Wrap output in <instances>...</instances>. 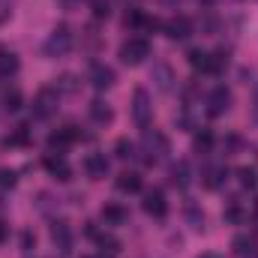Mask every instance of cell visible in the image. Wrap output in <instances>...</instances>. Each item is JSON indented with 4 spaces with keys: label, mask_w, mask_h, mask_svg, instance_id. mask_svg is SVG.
<instances>
[{
    "label": "cell",
    "mask_w": 258,
    "mask_h": 258,
    "mask_svg": "<svg viewBox=\"0 0 258 258\" xmlns=\"http://www.w3.org/2000/svg\"><path fill=\"white\" fill-rule=\"evenodd\" d=\"M90 84L96 90H108L114 84V69L105 66V63H93V69H90Z\"/></svg>",
    "instance_id": "11"
},
{
    "label": "cell",
    "mask_w": 258,
    "mask_h": 258,
    "mask_svg": "<svg viewBox=\"0 0 258 258\" xmlns=\"http://www.w3.org/2000/svg\"><path fill=\"white\" fill-rule=\"evenodd\" d=\"M225 66H228V54H225V51H216V54H207V69H204V72H213V75H216V72H222Z\"/></svg>",
    "instance_id": "25"
},
{
    "label": "cell",
    "mask_w": 258,
    "mask_h": 258,
    "mask_svg": "<svg viewBox=\"0 0 258 258\" xmlns=\"http://www.w3.org/2000/svg\"><path fill=\"white\" fill-rule=\"evenodd\" d=\"M231 249H234L237 258H252L258 252V240L252 234H237V237L231 240Z\"/></svg>",
    "instance_id": "12"
},
{
    "label": "cell",
    "mask_w": 258,
    "mask_h": 258,
    "mask_svg": "<svg viewBox=\"0 0 258 258\" xmlns=\"http://www.w3.org/2000/svg\"><path fill=\"white\" fill-rule=\"evenodd\" d=\"M192 147L198 150V153H207V150L213 147V132H210V129H201V132H195Z\"/></svg>",
    "instance_id": "24"
},
{
    "label": "cell",
    "mask_w": 258,
    "mask_h": 258,
    "mask_svg": "<svg viewBox=\"0 0 258 258\" xmlns=\"http://www.w3.org/2000/svg\"><path fill=\"white\" fill-rule=\"evenodd\" d=\"M57 90L54 87H42L36 96H33V117L36 120H48L54 111H57Z\"/></svg>",
    "instance_id": "4"
},
{
    "label": "cell",
    "mask_w": 258,
    "mask_h": 258,
    "mask_svg": "<svg viewBox=\"0 0 258 258\" xmlns=\"http://www.w3.org/2000/svg\"><path fill=\"white\" fill-rule=\"evenodd\" d=\"M87 114H90V120H93V123H99V126H105V123H111V120H114V111H111L102 99H93V102L87 105Z\"/></svg>",
    "instance_id": "15"
},
{
    "label": "cell",
    "mask_w": 258,
    "mask_h": 258,
    "mask_svg": "<svg viewBox=\"0 0 258 258\" xmlns=\"http://www.w3.org/2000/svg\"><path fill=\"white\" fill-rule=\"evenodd\" d=\"M144 57H150V42L144 36H132L120 45V60L126 66H138L144 63Z\"/></svg>",
    "instance_id": "3"
},
{
    "label": "cell",
    "mask_w": 258,
    "mask_h": 258,
    "mask_svg": "<svg viewBox=\"0 0 258 258\" xmlns=\"http://www.w3.org/2000/svg\"><path fill=\"white\" fill-rule=\"evenodd\" d=\"M42 165H45V168H48V174H51V177H57V180H69V177H72V168L66 165L63 153H48V156L42 159Z\"/></svg>",
    "instance_id": "10"
},
{
    "label": "cell",
    "mask_w": 258,
    "mask_h": 258,
    "mask_svg": "<svg viewBox=\"0 0 258 258\" xmlns=\"http://www.w3.org/2000/svg\"><path fill=\"white\" fill-rule=\"evenodd\" d=\"M150 111H153L150 96H147V90H144V87H138V90L132 93V117H135V123L147 129V126H150Z\"/></svg>",
    "instance_id": "5"
},
{
    "label": "cell",
    "mask_w": 258,
    "mask_h": 258,
    "mask_svg": "<svg viewBox=\"0 0 258 258\" xmlns=\"http://www.w3.org/2000/svg\"><path fill=\"white\" fill-rule=\"evenodd\" d=\"M141 153H144V162H147V165L159 162V159L168 153V138H165L159 129H144V138H141Z\"/></svg>",
    "instance_id": "1"
},
{
    "label": "cell",
    "mask_w": 258,
    "mask_h": 258,
    "mask_svg": "<svg viewBox=\"0 0 258 258\" xmlns=\"http://www.w3.org/2000/svg\"><path fill=\"white\" fill-rule=\"evenodd\" d=\"M3 144H6V147H24V144H30V129L18 126L9 138H6V141H3Z\"/></svg>",
    "instance_id": "23"
},
{
    "label": "cell",
    "mask_w": 258,
    "mask_h": 258,
    "mask_svg": "<svg viewBox=\"0 0 258 258\" xmlns=\"http://www.w3.org/2000/svg\"><path fill=\"white\" fill-rule=\"evenodd\" d=\"M126 210L120 207V204H105L102 210H99V219L105 222V225H123L126 222Z\"/></svg>",
    "instance_id": "18"
},
{
    "label": "cell",
    "mask_w": 258,
    "mask_h": 258,
    "mask_svg": "<svg viewBox=\"0 0 258 258\" xmlns=\"http://www.w3.org/2000/svg\"><path fill=\"white\" fill-rule=\"evenodd\" d=\"M114 156H117V159H132V156H135V147H132V141L120 138V141L114 144Z\"/></svg>",
    "instance_id": "29"
},
{
    "label": "cell",
    "mask_w": 258,
    "mask_h": 258,
    "mask_svg": "<svg viewBox=\"0 0 258 258\" xmlns=\"http://www.w3.org/2000/svg\"><path fill=\"white\" fill-rule=\"evenodd\" d=\"M186 222L192 225L195 231H201V228H204V210H198V204H192V201L186 204Z\"/></svg>",
    "instance_id": "26"
},
{
    "label": "cell",
    "mask_w": 258,
    "mask_h": 258,
    "mask_svg": "<svg viewBox=\"0 0 258 258\" xmlns=\"http://www.w3.org/2000/svg\"><path fill=\"white\" fill-rule=\"evenodd\" d=\"M3 105H6V111H18V108H21V93H18V90H9V93L3 96Z\"/></svg>",
    "instance_id": "33"
},
{
    "label": "cell",
    "mask_w": 258,
    "mask_h": 258,
    "mask_svg": "<svg viewBox=\"0 0 258 258\" xmlns=\"http://www.w3.org/2000/svg\"><path fill=\"white\" fill-rule=\"evenodd\" d=\"M228 108H231V90L216 87V90L207 96V114H210V117H219V114H225Z\"/></svg>",
    "instance_id": "9"
},
{
    "label": "cell",
    "mask_w": 258,
    "mask_h": 258,
    "mask_svg": "<svg viewBox=\"0 0 258 258\" xmlns=\"http://www.w3.org/2000/svg\"><path fill=\"white\" fill-rule=\"evenodd\" d=\"M51 240L57 243V249H69L72 246V231H69V222L63 219H57V222H51Z\"/></svg>",
    "instance_id": "17"
},
{
    "label": "cell",
    "mask_w": 258,
    "mask_h": 258,
    "mask_svg": "<svg viewBox=\"0 0 258 258\" xmlns=\"http://www.w3.org/2000/svg\"><path fill=\"white\" fill-rule=\"evenodd\" d=\"M168 177H171V183L177 186V189H186L189 183H192V171H189V162H174L171 165V171H168Z\"/></svg>",
    "instance_id": "16"
},
{
    "label": "cell",
    "mask_w": 258,
    "mask_h": 258,
    "mask_svg": "<svg viewBox=\"0 0 258 258\" xmlns=\"http://www.w3.org/2000/svg\"><path fill=\"white\" fill-rule=\"evenodd\" d=\"M72 141H78V126H60L48 135V150L51 153H63Z\"/></svg>",
    "instance_id": "8"
},
{
    "label": "cell",
    "mask_w": 258,
    "mask_h": 258,
    "mask_svg": "<svg viewBox=\"0 0 258 258\" xmlns=\"http://www.w3.org/2000/svg\"><path fill=\"white\" fill-rule=\"evenodd\" d=\"M258 174H255V168H240L237 171V180H240V186H246V189H252L258 180H255Z\"/></svg>",
    "instance_id": "32"
},
{
    "label": "cell",
    "mask_w": 258,
    "mask_h": 258,
    "mask_svg": "<svg viewBox=\"0 0 258 258\" xmlns=\"http://www.w3.org/2000/svg\"><path fill=\"white\" fill-rule=\"evenodd\" d=\"M18 72V54L9 48H0V78H12Z\"/></svg>",
    "instance_id": "19"
},
{
    "label": "cell",
    "mask_w": 258,
    "mask_h": 258,
    "mask_svg": "<svg viewBox=\"0 0 258 258\" xmlns=\"http://www.w3.org/2000/svg\"><path fill=\"white\" fill-rule=\"evenodd\" d=\"M69 48H72V30H69V24H57V27L48 33L45 45H42L45 57H63Z\"/></svg>",
    "instance_id": "2"
},
{
    "label": "cell",
    "mask_w": 258,
    "mask_h": 258,
    "mask_svg": "<svg viewBox=\"0 0 258 258\" xmlns=\"http://www.w3.org/2000/svg\"><path fill=\"white\" fill-rule=\"evenodd\" d=\"M150 78L156 81V87H159L162 93H168V90L174 87V72H171V66L168 63H156L153 66V72H150Z\"/></svg>",
    "instance_id": "14"
},
{
    "label": "cell",
    "mask_w": 258,
    "mask_h": 258,
    "mask_svg": "<svg viewBox=\"0 0 258 258\" xmlns=\"http://www.w3.org/2000/svg\"><path fill=\"white\" fill-rule=\"evenodd\" d=\"M225 177H228V171H225L222 165H213V168L204 171V186H207V189H219V186L225 183Z\"/></svg>",
    "instance_id": "22"
},
{
    "label": "cell",
    "mask_w": 258,
    "mask_h": 258,
    "mask_svg": "<svg viewBox=\"0 0 258 258\" xmlns=\"http://www.w3.org/2000/svg\"><path fill=\"white\" fill-rule=\"evenodd\" d=\"M225 222H234V225H240L243 219H246V213H243V207H240V201H231L228 207H225Z\"/></svg>",
    "instance_id": "27"
},
{
    "label": "cell",
    "mask_w": 258,
    "mask_h": 258,
    "mask_svg": "<svg viewBox=\"0 0 258 258\" xmlns=\"http://www.w3.org/2000/svg\"><path fill=\"white\" fill-rule=\"evenodd\" d=\"M162 3H165V6H177L180 0H162Z\"/></svg>",
    "instance_id": "39"
},
{
    "label": "cell",
    "mask_w": 258,
    "mask_h": 258,
    "mask_svg": "<svg viewBox=\"0 0 258 258\" xmlns=\"http://www.w3.org/2000/svg\"><path fill=\"white\" fill-rule=\"evenodd\" d=\"M84 168H87V174H90L93 180H102V177L108 174V159H105V153H90V156L84 159Z\"/></svg>",
    "instance_id": "13"
},
{
    "label": "cell",
    "mask_w": 258,
    "mask_h": 258,
    "mask_svg": "<svg viewBox=\"0 0 258 258\" xmlns=\"http://www.w3.org/2000/svg\"><path fill=\"white\" fill-rule=\"evenodd\" d=\"M123 24H126V27H144V24H147V15H144L141 9H129L126 18H123Z\"/></svg>",
    "instance_id": "28"
},
{
    "label": "cell",
    "mask_w": 258,
    "mask_h": 258,
    "mask_svg": "<svg viewBox=\"0 0 258 258\" xmlns=\"http://www.w3.org/2000/svg\"><path fill=\"white\" fill-rule=\"evenodd\" d=\"M33 243H36V240H33V234H30V231H24V234H21V246H24V249H30Z\"/></svg>",
    "instance_id": "36"
},
{
    "label": "cell",
    "mask_w": 258,
    "mask_h": 258,
    "mask_svg": "<svg viewBox=\"0 0 258 258\" xmlns=\"http://www.w3.org/2000/svg\"><path fill=\"white\" fill-rule=\"evenodd\" d=\"M75 3H78V0H63V6H75Z\"/></svg>",
    "instance_id": "40"
},
{
    "label": "cell",
    "mask_w": 258,
    "mask_h": 258,
    "mask_svg": "<svg viewBox=\"0 0 258 258\" xmlns=\"http://www.w3.org/2000/svg\"><path fill=\"white\" fill-rule=\"evenodd\" d=\"M0 186H15V171L3 168V171H0Z\"/></svg>",
    "instance_id": "35"
},
{
    "label": "cell",
    "mask_w": 258,
    "mask_h": 258,
    "mask_svg": "<svg viewBox=\"0 0 258 258\" xmlns=\"http://www.w3.org/2000/svg\"><path fill=\"white\" fill-rule=\"evenodd\" d=\"M141 207H144V213H150V216L162 219V216L168 213L165 192H162V189H147V192H144V201H141Z\"/></svg>",
    "instance_id": "7"
},
{
    "label": "cell",
    "mask_w": 258,
    "mask_h": 258,
    "mask_svg": "<svg viewBox=\"0 0 258 258\" xmlns=\"http://www.w3.org/2000/svg\"><path fill=\"white\" fill-rule=\"evenodd\" d=\"M162 30H165L168 39L183 42V39H189V33H192V21H189L186 15H174V18H168V21L162 24Z\"/></svg>",
    "instance_id": "6"
},
{
    "label": "cell",
    "mask_w": 258,
    "mask_h": 258,
    "mask_svg": "<svg viewBox=\"0 0 258 258\" xmlns=\"http://www.w3.org/2000/svg\"><path fill=\"white\" fill-rule=\"evenodd\" d=\"M75 78L72 75H63V78H57V84H54V90H66V93H75Z\"/></svg>",
    "instance_id": "34"
},
{
    "label": "cell",
    "mask_w": 258,
    "mask_h": 258,
    "mask_svg": "<svg viewBox=\"0 0 258 258\" xmlns=\"http://www.w3.org/2000/svg\"><path fill=\"white\" fill-rule=\"evenodd\" d=\"M6 237H9V225L0 219V243H6Z\"/></svg>",
    "instance_id": "37"
},
{
    "label": "cell",
    "mask_w": 258,
    "mask_h": 258,
    "mask_svg": "<svg viewBox=\"0 0 258 258\" xmlns=\"http://www.w3.org/2000/svg\"><path fill=\"white\" fill-rule=\"evenodd\" d=\"M186 57H189V66H192V69H201V72L207 69V51H201V48H192Z\"/></svg>",
    "instance_id": "30"
},
{
    "label": "cell",
    "mask_w": 258,
    "mask_h": 258,
    "mask_svg": "<svg viewBox=\"0 0 258 258\" xmlns=\"http://www.w3.org/2000/svg\"><path fill=\"white\" fill-rule=\"evenodd\" d=\"M90 9L96 18H108L111 15V0H90Z\"/></svg>",
    "instance_id": "31"
},
{
    "label": "cell",
    "mask_w": 258,
    "mask_h": 258,
    "mask_svg": "<svg viewBox=\"0 0 258 258\" xmlns=\"http://www.w3.org/2000/svg\"><path fill=\"white\" fill-rule=\"evenodd\" d=\"M117 189L120 192H141V174H135V171H123V174H117Z\"/></svg>",
    "instance_id": "21"
},
{
    "label": "cell",
    "mask_w": 258,
    "mask_h": 258,
    "mask_svg": "<svg viewBox=\"0 0 258 258\" xmlns=\"http://www.w3.org/2000/svg\"><path fill=\"white\" fill-rule=\"evenodd\" d=\"M198 258H219V255H216V252H201Z\"/></svg>",
    "instance_id": "38"
},
{
    "label": "cell",
    "mask_w": 258,
    "mask_h": 258,
    "mask_svg": "<svg viewBox=\"0 0 258 258\" xmlns=\"http://www.w3.org/2000/svg\"><path fill=\"white\" fill-rule=\"evenodd\" d=\"M96 246H99V255L102 258H117L120 255V240H114L111 234H99V237H96Z\"/></svg>",
    "instance_id": "20"
}]
</instances>
